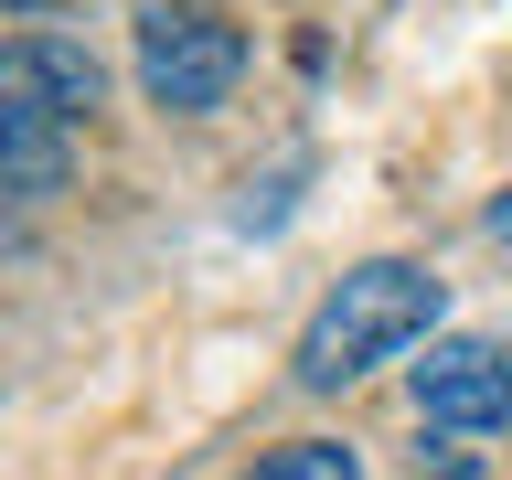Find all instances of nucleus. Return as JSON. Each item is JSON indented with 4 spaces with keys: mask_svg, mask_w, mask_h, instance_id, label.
I'll return each instance as SVG.
<instances>
[{
    "mask_svg": "<svg viewBox=\"0 0 512 480\" xmlns=\"http://www.w3.org/2000/svg\"><path fill=\"white\" fill-rule=\"evenodd\" d=\"M427 320H438V278L406 267V256H374V267H352V278L310 310V331H299V384L331 395V384L374 374L384 352L427 342Z\"/></svg>",
    "mask_w": 512,
    "mask_h": 480,
    "instance_id": "f257e3e1",
    "label": "nucleus"
},
{
    "mask_svg": "<svg viewBox=\"0 0 512 480\" xmlns=\"http://www.w3.org/2000/svg\"><path fill=\"white\" fill-rule=\"evenodd\" d=\"M235 75H246V32H235V22L192 11V0L139 11V86H150V107L203 118V107H224V96H235Z\"/></svg>",
    "mask_w": 512,
    "mask_h": 480,
    "instance_id": "f03ea898",
    "label": "nucleus"
},
{
    "mask_svg": "<svg viewBox=\"0 0 512 480\" xmlns=\"http://www.w3.org/2000/svg\"><path fill=\"white\" fill-rule=\"evenodd\" d=\"M416 416L448 427V438H491V427H512V363L491 342H438L427 363H416Z\"/></svg>",
    "mask_w": 512,
    "mask_h": 480,
    "instance_id": "7ed1b4c3",
    "label": "nucleus"
},
{
    "mask_svg": "<svg viewBox=\"0 0 512 480\" xmlns=\"http://www.w3.org/2000/svg\"><path fill=\"white\" fill-rule=\"evenodd\" d=\"M0 96L32 107V118H54V128H75L96 96H107V64H96L86 43H64V32H11V43H0Z\"/></svg>",
    "mask_w": 512,
    "mask_h": 480,
    "instance_id": "20e7f679",
    "label": "nucleus"
},
{
    "mask_svg": "<svg viewBox=\"0 0 512 480\" xmlns=\"http://www.w3.org/2000/svg\"><path fill=\"white\" fill-rule=\"evenodd\" d=\"M0 192H64V128L0 96Z\"/></svg>",
    "mask_w": 512,
    "mask_h": 480,
    "instance_id": "39448f33",
    "label": "nucleus"
},
{
    "mask_svg": "<svg viewBox=\"0 0 512 480\" xmlns=\"http://www.w3.org/2000/svg\"><path fill=\"white\" fill-rule=\"evenodd\" d=\"M256 480H363V470H352L342 438H299V448H267V459H256Z\"/></svg>",
    "mask_w": 512,
    "mask_h": 480,
    "instance_id": "423d86ee",
    "label": "nucleus"
},
{
    "mask_svg": "<svg viewBox=\"0 0 512 480\" xmlns=\"http://www.w3.org/2000/svg\"><path fill=\"white\" fill-rule=\"evenodd\" d=\"M491 235H512V192H502V203H491Z\"/></svg>",
    "mask_w": 512,
    "mask_h": 480,
    "instance_id": "0eeeda50",
    "label": "nucleus"
}]
</instances>
